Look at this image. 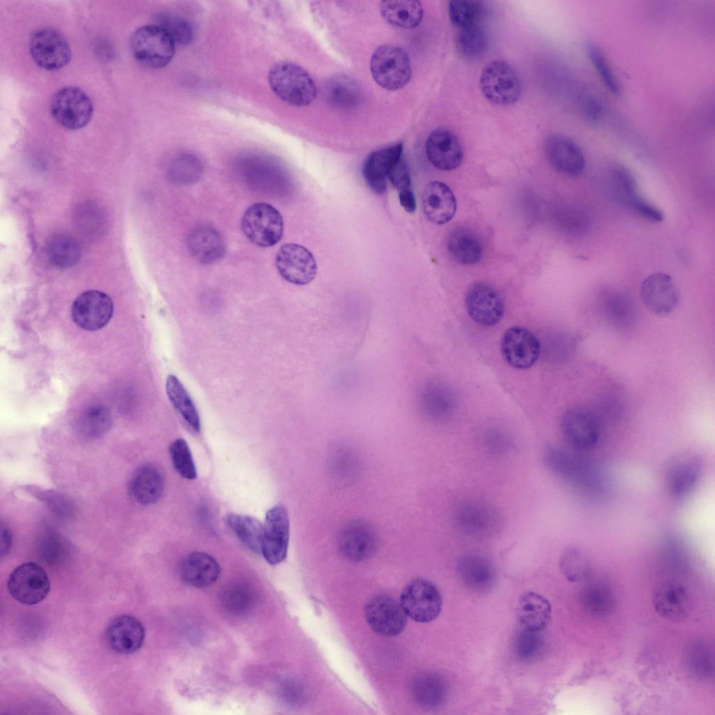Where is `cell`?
Wrapping results in <instances>:
<instances>
[{
  "instance_id": "48",
  "label": "cell",
  "mask_w": 715,
  "mask_h": 715,
  "mask_svg": "<svg viewBox=\"0 0 715 715\" xmlns=\"http://www.w3.org/2000/svg\"><path fill=\"white\" fill-rule=\"evenodd\" d=\"M587 52L590 61L605 87L614 95L621 93V86L607 58L598 47L589 44Z\"/></svg>"
},
{
  "instance_id": "20",
  "label": "cell",
  "mask_w": 715,
  "mask_h": 715,
  "mask_svg": "<svg viewBox=\"0 0 715 715\" xmlns=\"http://www.w3.org/2000/svg\"><path fill=\"white\" fill-rule=\"evenodd\" d=\"M545 153L552 167L561 174L577 176L584 171V153L579 145L567 135H550L545 142Z\"/></svg>"
},
{
  "instance_id": "10",
  "label": "cell",
  "mask_w": 715,
  "mask_h": 715,
  "mask_svg": "<svg viewBox=\"0 0 715 715\" xmlns=\"http://www.w3.org/2000/svg\"><path fill=\"white\" fill-rule=\"evenodd\" d=\"M50 586L47 573L35 562L18 566L10 573L7 582L10 595L26 605L41 602L48 594Z\"/></svg>"
},
{
  "instance_id": "45",
  "label": "cell",
  "mask_w": 715,
  "mask_h": 715,
  "mask_svg": "<svg viewBox=\"0 0 715 715\" xmlns=\"http://www.w3.org/2000/svg\"><path fill=\"white\" fill-rule=\"evenodd\" d=\"M541 631L523 628L519 631L513 642V650L517 658L528 661L537 658L544 648Z\"/></svg>"
},
{
  "instance_id": "15",
  "label": "cell",
  "mask_w": 715,
  "mask_h": 715,
  "mask_svg": "<svg viewBox=\"0 0 715 715\" xmlns=\"http://www.w3.org/2000/svg\"><path fill=\"white\" fill-rule=\"evenodd\" d=\"M275 265L279 274L295 285H306L316 277L317 265L313 254L304 246L295 243L279 249Z\"/></svg>"
},
{
  "instance_id": "18",
  "label": "cell",
  "mask_w": 715,
  "mask_h": 715,
  "mask_svg": "<svg viewBox=\"0 0 715 715\" xmlns=\"http://www.w3.org/2000/svg\"><path fill=\"white\" fill-rule=\"evenodd\" d=\"M465 305L470 318L477 324L487 327L499 323L505 309L499 292L485 283H476L468 289Z\"/></svg>"
},
{
  "instance_id": "23",
  "label": "cell",
  "mask_w": 715,
  "mask_h": 715,
  "mask_svg": "<svg viewBox=\"0 0 715 715\" xmlns=\"http://www.w3.org/2000/svg\"><path fill=\"white\" fill-rule=\"evenodd\" d=\"M422 209L426 219L436 225L449 222L457 209L455 196L450 188L441 181H431L422 193Z\"/></svg>"
},
{
  "instance_id": "29",
  "label": "cell",
  "mask_w": 715,
  "mask_h": 715,
  "mask_svg": "<svg viewBox=\"0 0 715 715\" xmlns=\"http://www.w3.org/2000/svg\"><path fill=\"white\" fill-rule=\"evenodd\" d=\"M164 476L161 469L154 464L140 466L129 482L131 496L138 503L147 506L157 502L164 490Z\"/></svg>"
},
{
  "instance_id": "56",
  "label": "cell",
  "mask_w": 715,
  "mask_h": 715,
  "mask_svg": "<svg viewBox=\"0 0 715 715\" xmlns=\"http://www.w3.org/2000/svg\"><path fill=\"white\" fill-rule=\"evenodd\" d=\"M399 200L401 207L406 212L410 214L415 212L416 209V201L414 193L411 188L404 189L399 191Z\"/></svg>"
},
{
  "instance_id": "38",
  "label": "cell",
  "mask_w": 715,
  "mask_h": 715,
  "mask_svg": "<svg viewBox=\"0 0 715 715\" xmlns=\"http://www.w3.org/2000/svg\"><path fill=\"white\" fill-rule=\"evenodd\" d=\"M412 689L417 702L428 708L442 705L448 695V686L444 679L434 672L423 673L417 677Z\"/></svg>"
},
{
  "instance_id": "12",
  "label": "cell",
  "mask_w": 715,
  "mask_h": 715,
  "mask_svg": "<svg viewBox=\"0 0 715 715\" xmlns=\"http://www.w3.org/2000/svg\"><path fill=\"white\" fill-rule=\"evenodd\" d=\"M561 429L566 442L577 451L594 448L598 443L601 431L598 417L581 408H572L563 413Z\"/></svg>"
},
{
  "instance_id": "27",
  "label": "cell",
  "mask_w": 715,
  "mask_h": 715,
  "mask_svg": "<svg viewBox=\"0 0 715 715\" xmlns=\"http://www.w3.org/2000/svg\"><path fill=\"white\" fill-rule=\"evenodd\" d=\"M145 637L142 624L129 615L115 618L106 630L108 644L120 654H131L138 651L143 644Z\"/></svg>"
},
{
  "instance_id": "42",
  "label": "cell",
  "mask_w": 715,
  "mask_h": 715,
  "mask_svg": "<svg viewBox=\"0 0 715 715\" xmlns=\"http://www.w3.org/2000/svg\"><path fill=\"white\" fill-rule=\"evenodd\" d=\"M487 46V35L479 23L459 29L455 36L457 51L465 59H476L481 56Z\"/></svg>"
},
{
  "instance_id": "55",
  "label": "cell",
  "mask_w": 715,
  "mask_h": 715,
  "mask_svg": "<svg viewBox=\"0 0 715 715\" xmlns=\"http://www.w3.org/2000/svg\"><path fill=\"white\" fill-rule=\"evenodd\" d=\"M585 600L587 605L590 607V610L597 611L599 607H603L607 605L606 604L609 602V594H606V591L600 587H593L589 589L585 594Z\"/></svg>"
},
{
  "instance_id": "5",
  "label": "cell",
  "mask_w": 715,
  "mask_h": 715,
  "mask_svg": "<svg viewBox=\"0 0 715 715\" xmlns=\"http://www.w3.org/2000/svg\"><path fill=\"white\" fill-rule=\"evenodd\" d=\"M482 95L497 105H509L520 97L522 87L514 68L504 60H494L483 68L480 78Z\"/></svg>"
},
{
  "instance_id": "3",
  "label": "cell",
  "mask_w": 715,
  "mask_h": 715,
  "mask_svg": "<svg viewBox=\"0 0 715 715\" xmlns=\"http://www.w3.org/2000/svg\"><path fill=\"white\" fill-rule=\"evenodd\" d=\"M130 47L139 63L154 69L167 66L175 52V44L168 32L154 24L138 28L131 36Z\"/></svg>"
},
{
  "instance_id": "14",
  "label": "cell",
  "mask_w": 715,
  "mask_h": 715,
  "mask_svg": "<svg viewBox=\"0 0 715 715\" xmlns=\"http://www.w3.org/2000/svg\"><path fill=\"white\" fill-rule=\"evenodd\" d=\"M289 518L286 508L276 505L265 515L261 552L272 565L282 562L286 557L289 542Z\"/></svg>"
},
{
  "instance_id": "6",
  "label": "cell",
  "mask_w": 715,
  "mask_h": 715,
  "mask_svg": "<svg viewBox=\"0 0 715 715\" xmlns=\"http://www.w3.org/2000/svg\"><path fill=\"white\" fill-rule=\"evenodd\" d=\"M241 227L251 242L260 247H270L280 241L283 221L279 212L272 205L256 202L244 212Z\"/></svg>"
},
{
  "instance_id": "26",
  "label": "cell",
  "mask_w": 715,
  "mask_h": 715,
  "mask_svg": "<svg viewBox=\"0 0 715 715\" xmlns=\"http://www.w3.org/2000/svg\"><path fill=\"white\" fill-rule=\"evenodd\" d=\"M402 156L401 143L376 150L367 156L363 163L362 175L374 193L380 195L386 192L388 173Z\"/></svg>"
},
{
  "instance_id": "19",
  "label": "cell",
  "mask_w": 715,
  "mask_h": 715,
  "mask_svg": "<svg viewBox=\"0 0 715 715\" xmlns=\"http://www.w3.org/2000/svg\"><path fill=\"white\" fill-rule=\"evenodd\" d=\"M640 296L645 307L658 316L672 313L679 302V293L672 278L663 272L654 273L642 283Z\"/></svg>"
},
{
  "instance_id": "24",
  "label": "cell",
  "mask_w": 715,
  "mask_h": 715,
  "mask_svg": "<svg viewBox=\"0 0 715 715\" xmlns=\"http://www.w3.org/2000/svg\"><path fill=\"white\" fill-rule=\"evenodd\" d=\"M652 603L662 617L674 621L686 619L691 609V598L681 584L667 582L659 584L653 592Z\"/></svg>"
},
{
  "instance_id": "36",
  "label": "cell",
  "mask_w": 715,
  "mask_h": 715,
  "mask_svg": "<svg viewBox=\"0 0 715 715\" xmlns=\"http://www.w3.org/2000/svg\"><path fill=\"white\" fill-rule=\"evenodd\" d=\"M419 404L428 416L441 420L452 414L455 399L448 387L438 382H431L420 390Z\"/></svg>"
},
{
  "instance_id": "16",
  "label": "cell",
  "mask_w": 715,
  "mask_h": 715,
  "mask_svg": "<svg viewBox=\"0 0 715 715\" xmlns=\"http://www.w3.org/2000/svg\"><path fill=\"white\" fill-rule=\"evenodd\" d=\"M364 614L369 627L384 637L398 635L407 622V615L401 604L387 595L372 598L365 607Z\"/></svg>"
},
{
  "instance_id": "32",
  "label": "cell",
  "mask_w": 715,
  "mask_h": 715,
  "mask_svg": "<svg viewBox=\"0 0 715 715\" xmlns=\"http://www.w3.org/2000/svg\"><path fill=\"white\" fill-rule=\"evenodd\" d=\"M517 616L523 628L542 631L551 619V605L540 594L533 591L522 594L517 605Z\"/></svg>"
},
{
  "instance_id": "25",
  "label": "cell",
  "mask_w": 715,
  "mask_h": 715,
  "mask_svg": "<svg viewBox=\"0 0 715 715\" xmlns=\"http://www.w3.org/2000/svg\"><path fill=\"white\" fill-rule=\"evenodd\" d=\"M456 568L462 582L473 591H487L494 582V563L482 554L469 552L462 554L457 561Z\"/></svg>"
},
{
  "instance_id": "54",
  "label": "cell",
  "mask_w": 715,
  "mask_h": 715,
  "mask_svg": "<svg viewBox=\"0 0 715 715\" xmlns=\"http://www.w3.org/2000/svg\"><path fill=\"white\" fill-rule=\"evenodd\" d=\"M584 117L591 123L598 122L603 115V105L598 98L589 94H584L581 99Z\"/></svg>"
},
{
  "instance_id": "2",
  "label": "cell",
  "mask_w": 715,
  "mask_h": 715,
  "mask_svg": "<svg viewBox=\"0 0 715 715\" xmlns=\"http://www.w3.org/2000/svg\"><path fill=\"white\" fill-rule=\"evenodd\" d=\"M267 81L272 92L283 102L295 107L310 105L316 96V86L309 73L298 64L281 61L269 70Z\"/></svg>"
},
{
  "instance_id": "51",
  "label": "cell",
  "mask_w": 715,
  "mask_h": 715,
  "mask_svg": "<svg viewBox=\"0 0 715 715\" xmlns=\"http://www.w3.org/2000/svg\"><path fill=\"white\" fill-rule=\"evenodd\" d=\"M330 98L337 105L351 107L358 100V89L355 84L347 78L335 80L330 88Z\"/></svg>"
},
{
  "instance_id": "40",
  "label": "cell",
  "mask_w": 715,
  "mask_h": 715,
  "mask_svg": "<svg viewBox=\"0 0 715 715\" xmlns=\"http://www.w3.org/2000/svg\"><path fill=\"white\" fill-rule=\"evenodd\" d=\"M165 390L174 408L193 430L199 432L200 420L198 411L179 378L173 374H170L166 379Z\"/></svg>"
},
{
  "instance_id": "46",
  "label": "cell",
  "mask_w": 715,
  "mask_h": 715,
  "mask_svg": "<svg viewBox=\"0 0 715 715\" xmlns=\"http://www.w3.org/2000/svg\"><path fill=\"white\" fill-rule=\"evenodd\" d=\"M202 172L200 161L193 156H184L175 160L169 170V177L175 184L189 185L198 181Z\"/></svg>"
},
{
  "instance_id": "43",
  "label": "cell",
  "mask_w": 715,
  "mask_h": 715,
  "mask_svg": "<svg viewBox=\"0 0 715 715\" xmlns=\"http://www.w3.org/2000/svg\"><path fill=\"white\" fill-rule=\"evenodd\" d=\"M253 590L243 583H233L227 586L221 593V600L224 608L234 614L248 612L254 603Z\"/></svg>"
},
{
  "instance_id": "39",
  "label": "cell",
  "mask_w": 715,
  "mask_h": 715,
  "mask_svg": "<svg viewBox=\"0 0 715 715\" xmlns=\"http://www.w3.org/2000/svg\"><path fill=\"white\" fill-rule=\"evenodd\" d=\"M224 522L248 549L256 553L261 552L263 524L253 517L236 513L227 515Z\"/></svg>"
},
{
  "instance_id": "22",
  "label": "cell",
  "mask_w": 715,
  "mask_h": 715,
  "mask_svg": "<svg viewBox=\"0 0 715 715\" xmlns=\"http://www.w3.org/2000/svg\"><path fill=\"white\" fill-rule=\"evenodd\" d=\"M425 152L430 163L444 171L457 168L464 156L459 140L452 131L445 127L431 132L425 142Z\"/></svg>"
},
{
  "instance_id": "31",
  "label": "cell",
  "mask_w": 715,
  "mask_h": 715,
  "mask_svg": "<svg viewBox=\"0 0 715 715\" xmlns=\"http://www.w3.org/2000/svg\"><path fill=\"white\" fill-rule=\"evenodd\" d=\"M187 247L191 255L203 264H212L225 254L224 242L218 231L210 227H200L188 237Z\"/></svg>"
},
{
  "instance_id": "9",
  "label": "cell",
  "mask_w": 715,
  "mask_h": 715,
  "mask_svg": "<svg viewBox=\"0 0 715 715\" xmlns=\"http://www.w3.org/2000/svg\"><path fill=\"white\" fill-rule=\"evenodd\" d=\"M400 604L406 614L413 620L428 623L439 616L443 601L438 589L432 582L416 578L404 588Z\"/></svg>"
},
{
  "instance_id": "47",
  "label": "cell",
  "mask_w": 715,
  "mask_h": 715,
  "mask_svg": "<svg viewBox=\"0 0 715 715\" xmlns=\"http://www.w3.org/2000/svg\"><path fill=\"white\" fill-rule=\"evenodd\" d=\"M170 455L175 471L184 478L193 480L197 471L191 450L183 438L175 440L170 446Z\"/></svg>"
},
{
  "instance_id": "11",
  "label": "cell",
  "mask_w": 715,
  "mask_h": 715,
  "mask_svg": "<svg viewBox=\"0 0 715 715\" xmlns=\"http://www.w3.org/2000/svg\"><path fill=\"white\" fill-rule=\"evenodd\" d=\"M29 52L34 62L47 71L59 70L71 58L68 41L57 31L43 28L36 31L29 40Z\"/></svg>"
},
{
  "instance_id": "33",
  "label": "cell",
  "mask_w": 715,
  "mask_h": 715,
  "mask_svg": "<svg viewBox=\"0 0 715 715\" xmlns=\"http://www.w3.org/2000/svg\"><path fill=\"white\" fill-rule=\"evenodd\" d=\"M220 573L216 561L210 555L200 552L189 554L182 564L181 574L188 584L203 588L216 582Z\"/></svg>"
},
{
  "instance_id": "35",
  "label": "cell",
  "mask_w": 715,
  "mask_h": 715,
  "mask_svg": "<svg viewBox=\"0 0 715 715\" xmlns=\"http://www.w3.org/2000/svg\"><path fill=\"white\" fill-rule=\"evenodd\" d=\"M601 307L607 321L617 330H629L635 323V304L624 292L611 290L606 293L602 299Z\"/></svg>"
},
{
  "instance_id": "17",
  "label": "cell",
  "mask_w": 715,
  "mask_h": 715,
  "mask_svg": "<svg viewBox=\"0 0 715 715\" xmlns=\"http://www.w3.org/2000/svg\"><path fill=\"white\" fill-rule=\"evenodd\" d=\"M501 351L505 361L512 367L526 369L538 360L540 345L537 337L529 330L513 326L503 334Z\"/></svg>"
},
{
  "instance_id": "52",
  "label": "cell",
  "mask_w": 715,
  "mask_h": 715,
  "mask_svg": "<svg viewBox=\"0 0 715 715\" xmlns=\"http://www.w3.org/2000/svg\"><path fill=\"white\" fill-rule=\"evenodd\" d=\"M159 25L168 32L175 45H185L193 39L191 26L179 17L165 15Z\"/></svg>"
},
{
  "instance_id": "4",
  "label": "cell",
  "mask_w": 715,
  "mask_h": 715,
  "mask_svg": "<svg viewBox=\"0 0 715 715\" xmlns=\"http://www.w3.org/2000/svg\"><path fill=\"white\" fill-rule=\"evenodd\" d=\"M370 71L374 81L389 91L404 87L412 75L411 61L406 50L389 44L379 46L374 52Z\"/></svg>"
},
{
  "instance_id": "53",
  "label": "cell",
  "mask_w": 715,
  "mask_h": 715,
  "mask_svg": "<svg viewBox=\"0 0 715 715\" xmlns=\"http://www.w3.org/2000/svg\"><path fill=\"white\" fill-rule=\"evenodd\" d=\"M388 179L398 191L411 188L409 170L404 156L391 167Z\"/></svg>"
},
{
  "instance_id": "50",
  "label": "cell",
  "mask_w": 715,
  "mask_h": 715,
  "mask_svg": "<svg viewBox=\"0 0 715 715\" xmlns=\"http://www.w3.org/2000/svg\"><path fill=\"white\" fill-rule=\"evenodd\" d=\"M559 567L568 580L576 582L587 573L589 565L583 553L575 547H568L561 553Z\"/></svg>"
},
{
  "instance_id": "37",
  "label": "cell",
  "mask_w": 715,
  "mask_h": 715,
  "mask_svg": "<svg viewBox=\"0 0 715 715\" xmlns=\"http://www.w3.org/2000/svg\"><path fill=\"white\" fill-rule=\"evenodd\" d=\"M380 13L388 24L405 29L418 27L424 14L421 3L415 0L383 1Z\"/></svg>"
},
{
  "instance_id": "41",
  "label": "cell",
  "mask_w": 715,
  "mask_h": 715,
  "mask_svg": "<svg viewBox=\"0 0 715 715\" xmlns=\"http://www.w3.org/2000/svg\"><path fill=\"white\" fill-rule=\"evenodd\" d=\"M50 262L57 267L66 268L75 265L81 256V247L73 237L57 235L50 239L47 246Z\"/></svg>"
},
{
  "instance_id": "28",
  "label": "cell",
  "mask_w": 715,
  "mask_h": 715,
  "mask_svg": "<svg viewBox=\"0 0 715 715\" xmlns=\"http://www.w3.org/2000/svg\"><path fill=\"white\" fill-rule=\"evenodd\" d=\"M701 471V462L696 456H682L675 459L667 471L670 494L677 500L687 497L696 487Z\"/></svg>"
},
{
  "instance_id": "49",
  "label": "cell",
  "mask_w": 715,
  "mask_h": 715,
  "mask_svg": "<svg viewBox=\"0 0 715 715\" xmlns=\"http://www.w3.org/2000/svg\"><path fill=\"white\" fill-rule=\"evenodd\" d=\"M111 415L103 406L91 407L83 415L80 421V429L87 436L97 437L105 434L110 427Z\"/></svg>"
},
{
  "instance_id": "21",
  "label": "cell",
  "mask_w": 715,
  "mask_h": 715,
  "mask_svg": "<svg viewBox=\"0 0 715 715\" xmlns=\"http://www.w3.org/2000/svg\"><path fill=\"white\" fill-rule=\"evenodd\" d=\"M612 186L620 202L639 216L652 222L663 219L662 212L645 200L639 193L637 184L631 172L623 167H616L611 171Z\"/></svg>"
},
{
  "instance_id": "8",
  "label": "cell",
  "mask_w": 715,
  "mask_h": 715,
  "mask_svg": "<svg viewBox=\"0 0 715 715\" xmlns=\"http://www.w3.org/2000/svg\"><path fill=\"white\" fill-rule=\"evenodd\" d=\"M50 112L54 120L63 127L78 130L91 121L94 107L89 97L81 89L65 87L52 96Z\"/></svg>"
},
{
  "instance_id": "34",
  "label": "cell",
  "mask_w": 715,
  "mask_h": 715,
  "mask_svg": "<svg viewBox=\"0 0 715 715\" xmlns=\"http://www.w3.org/2000/svg\"><path fill=\"white\" fill-rule=\"evenodd\" d=\"M342 554L348 559L360 561L374 551L376 538L372 530L364 524L355 522L347 526L339 539Z\"/></svg>"
},
{
  "instance_id": "44",
  "label": "cell",
  "mask_w": 715,
  "mask_h": 715,
  "mask_svg": "<svg viewBox=\"0 0 715 715\" xmlns=\"http://www.w3.org/2000/svg\"><path fill=\"white\" fill-rule=\"evenodd\" d=\"M448 7L450 20L459 29L478 24L483 14V6L479 1H450Z\"/></svg>"
},
{
  "instance_id": "7",
  "label": "cell",
  "mask_w": 715,
  "mask_h": 715,
  "mask_svg": "<svg viewBox=\"0 0 715 715\" xmlns=\"http://www.w3.org/2000/svg\"><path fill=\"white\" fill-rule=\"evenodd\" d=\"M457 529L473 538H486L496 533L501 524L497 510L484 501L467 499L460 502L453 514Z\"/></svg>"
},
{
  "instance_id": "57",
  "label": "cell",
  "mask_w": 715,
  "mask_h": 715,
  "mask_svg": "<svg viewBox=\"0 0 715 715\" xmlns=\"http://www.w3.org/2000/svg\"><path fill=\"white\" fill-rule=\"evenodd\" d=\"M12 543V534L9 529L6 525L1 523V555L3 556L6 555Z\"/></svg>"
},
{
  "instance_id": "1",
  "label": "cell",
  "mask_w": 715,
  "mask_h": 715,
  "mask_svg": "<svg viewBox=\"0 0 715 715\" xmlns=\"http://www.w3.org/2000/svg\"><path fill=\"white\" fill-rule=\"evenodd\" d=\"M545 459L550 469L579 492L591 497L600 496L605 489L600 470L589 460L557 446L546 449Z\"/></svg>"
},
{
  "instance_id": "13",
  "label": "cell",
  "mask_w": 715,
  "mask_h": 715,
  "mask_svg": "<svg viewBox=\"0 0 715 715\" xmlns=\"http://www.w3.org/2000/svg\"><path fill=\"white\" fill-rule=\"evenodd\" d=\"M114 306L106 293L87 290L76 297L71 307V317L80 328L87 331L105 327L112 317Z\"/></svg>"
},
{
  "instance_id": "30",
  "label": "cell",
  "mask_w": 715,
  "mask_h": 715,
  "mask_svg": "<svg viewBox=\"0 0 715 715\" xmlns=\"http://www.w3.org/2000/svg\"><path fill=\"white\" fill-rule=\"evenodd\" d=\"M446 246L451 258L463 265L477 264L484 253L483 244L478 234L464 227L454 228L449 233Z\"/></svg>"
}]
</instances>
